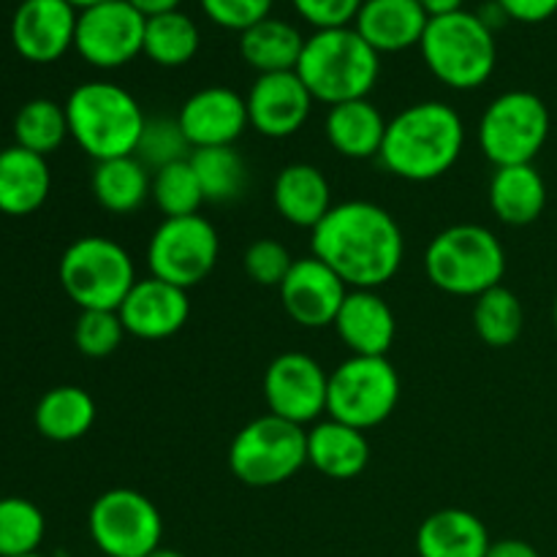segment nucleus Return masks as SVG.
<instances>
[{"label":"nucleus","mask_w":557,"mask_h":557,"mask_svg":"<svg viewBox=\"0 0 557 557\" xmlns=\"http://www.w3.org/2000/svg\"><path fill=\"white\" fill-rule=\"evenodd\" d=\"M310 256L324 261L348 288H381L397 275L406 237L389 210L373 201H343L310 232Z\"/></svg>","instance_id":"obj_1"},{"label":"nucleus","mask_w":557,"mask_h":557,"mask_svg":"<svg viewBox=\"0 0 557 557\" xmlns=\"http://www.w3.org/2000/svg\"><path fill=\"white\" fill-rule=\"evenodd\" d=\"M466 123L446 101H419L397 112L386 125L379 161L408 183L438 180L460 161Z\"/></svg>","instance_id":"obj_2"},{"label":"nucleus","mask_w":557,"mask_h":557,"mask_svg":"<svg viewBox=\"0 0 557 557\" xmlns=\"http://www.w3.org/2000/svg\"><path fill=\"white\" fill-rule=\"evenodd\" d=\"M297 74L315 101L337 107L370 96L381 76V54L354 27L315 30L305 38Z\"/></svg>","instance_id":"obj_3"},{"label":"nucleus","mask_w":557,"mask_h":557,"mask_svg":"<svg viewBox=\"0 0 557 557\" xmlns=\"http://www.w3.org/2000/svg\"><path fill=\"white\" fill-rule=\"evenodd\" d=\"M63 107L71 139L96 163L136 152L147 114L125 87L107 79L82 82Z\"/></svg>","instance_id":"obj_4"},{"label":"nucleus","mask_w":557,"mask_h":557,"mask_svg":"<svg viewBox=\"0 0 557 557\" xmlns=\"http://www.w3.org/2000/svg\"><path fill=\"white\" fill-rule=\"evenodd\" d=\"M419 52L430 74L451 90H476L498 65L495 30L479 16V11L466 9L433 16Z\"/></svg>","instance_id":"obj_5"},{"label":"nucleus","mask_w":557,"mask_h":557,"mask_svg":"<svg viewBox=\"0 0 557 557\" xmlns=\"http://www.w3.org/2000/svg\"><path fill=\"white\" fill-rule=\"evenodd\" d=\"M424 272L441 292L476 299L504 281L506 250L487 226L457 223L435 234L428 245Z\"/></svg>","instance_id":"obj_6"},{"label":"nucleus","mask_w":557,"mask_h":557,"mask_svg":"<svg viewBox=\"0 0 557 557\" xmlns=\"http://www.w3.org/2000/svg\"><path fill=\"white\" fill-rule=\"evenodd\" d=\"M136 281L128 250L109 237L87 234L60 256V286L79 310H117Z\"/></svg>","instance_id":"obj_7"},{"label":"nucleus","mask_w":557,"mask_h":557,"mask_svg":"<svg viewBox=\"0 0 557 557\" xmlns=\"http://www.w3.org/2000/svg\"><path fill=\"white\" fill-rule=\"evenodd\" d=\"M308 466V430L281 417L253 419L228 446V471L248 487H277Z\"/></svg>","instance_id":"obj_8"},{"label":"nucleus","mask_w":557,"mask_h":557,"mask_svg":"<svg viewBox=\"0 0 557 557\" xmlns=\"http://www.w3.org/2000/svg\"><path fill=\"white\" fill-rule=\"evenodd\" d=\"M400 400V375L386 357L351 354L330 373L326 413L362 433L379 428Z\"/></svg>","instance_id":"obj_9"},{"label":"nucleus","mask_w":557,"mask_h":557,"mask_svg":"<svg viewBox=\"0 0 557 557\" xmlns=\"http://www.w3.org/2000/svg\"><path fill=\"white\" fill-rule=\"evenodd\" d=\"M549 128L553 117L536 92L509 90L484 109L479 120V147L495 169L533 163L547 145Z\"/></svg>","instance_id":"obj_10"},{"label":"nucleus","mask_w":557,"mask_h":557,"mask_svg":"<svg viewBox=\"0 0 557 557\" xmlns=\"http://www.w3.org/2000/svg\"><path fill=\"white\" fill-rule=\"evenodd\" d=\"M87 531L107 557H147L161 547L163 520L147 495L117 487L98 495L87 515Z\"/></svg>","instance_id":"obj_11"},{"label":"nucleus","mask_w":557,"mask_h":557,"mask_svg":"<svg viewBox=\"0 0 557 557\" xmlns=\"http://www.w3.org/2000/svg\"><path fill=\"white\" fill-rule=\"evenodd\" d=\"M221 237L205 215L163 218L147 245L150 275L177 288H194L215 270Z\"/></svg>","instance_id":"obj_12"},{"label":"nucleus","mask_w":557,"mask_h":557,"mask_svg":"<svg viewBox=\"0 0 557 557\" xmlns=\"http://www.w3.org/2000/svg\"><path fill=\"white\" fill-rule=\"evenodd\" d=\"M147 16L128 0H107L79 11L74 49L92 69H123L145 52Z\"/></svg>","instance_id":"obj_13"},{"label":"nucleus","mask_w":557,"mask_h":557,"mask_svg":"<svg viewBox=\"0 0 557 557\" xmlns=\"http://www.w3.org/2000/svg\"><path fill=\"white\" fill-rule=\"evenodd\" d=\"M330 373L310 354L286 351L264 373V400L272 417L286 422L315 424L326 413Z\"/></svg>","instance_id":"obj_14"},{"label":"nucleus","mask_w":557,"mask_h":557,"mask_svg":"<svg viewBox=\"0 0 557 557\" xmlns=\"http://www.w3.org/2000/svg\"><path fill=\"white\" fill-rule=\"evenodd\" d=\"M245 103H248L250 128L267 139H288L305 128L315 98L310 96L297 71H281V74L256 76Z\"/></svg>","instance_id":"obj_15"},{"label":"nucleus","mask_w":557,"mask_h":557,"mask_svg":"<svg viewBox=\"0 0 557 557\" xmlns=\"http://www.w3.org/2000/svg\"><path fill=\"white\" fill-rule=\"evenodd\" d=\"M348 292L351 288L324 261L305 256V259H294L286 281L281 283V302L294 324L305 330H321V326L335 324Z\"/></svg>","instance_id":"obj_16"},{"label":"nucleus","mask_w":557,"mask_h":557,"mask_svg":"<svg viewBox=\"0 0 557 557\" xmlns=\"http://www.w3.org/2000/svg\"><path fill=\"white\" fill-rule=\"evenodd\" d=\"M76 20L69 0H22L11 16V44L30 63H54L74 49Z\"/></svg>","instance_id":"obj_17"},{"label":"nucleus","mask_w":557,"mask_h":557,"mask_svg":"<svg viewBox=\"0 0 557 557\" xmlns=\"http://www.w3.org/2000/svg\"><path fill=\"white\" fill-rule=\"evenodd\" d=\"M177 123L190 147H228L250 128L245 96L223 85L201 87L185 98Z\"/></svg>","instance_id":"obj_18"},{"label":"nucleus","mask_w":557,"mask_h":557,"mask_svg":"<svg viewBox=\"0 0 557 557\" xmlns=\"http://www.w3.org/2000/svg\"><path fill=\"white\" fill-rule=\"evenodd\" d=\"M117 313L128 335L139 341H166L188 321L190 299L185 288L150 275L134 283Z\"/></svg>","instance_id":"obj_19"},{"label":"nucleus","mask_w":557,"mask_h":557,"mask_svg":"<svg viewBox=\"0 0 557 557\" xmlns=\"http://www.w3.org/2000/svg\"><path fill=\"white\" fill-rule=\"evenodd\" d=\"M332 326L357 357H386L397 332L389 302L373 288H351Z\"/></svg>","instance_id":"obj_20"},{"label":"nucleus","mask_w":557,"mask_h":557,"mask_svg":"<svg viewBox=\"0 0 557 557\" xmlns=\"http://www.w3.org/2000/svg\"><path fill=\"white\" fill-rule=\"evenodd\" d=\"M428 22L419 0H364L351 27L379 54H395L419 47Z\"/></svg>","instance_id":"obj_21"},{"label":"nucleus","mask_w":557,"mask_h":557,"mask_svg":"<svg viewBox=\"0 0 557 557\" xmlns=\"http://www.w3.org/2000/svg\"><path fill=\"white\" fill-rule=\"evenodd\" d=\"M272 201L283 221L310 232L335 207L330 180L313 163H288L286 169H281L272 185Z\"/></svg>","instance_id":"obj_22"},{"label":"nucleus","mask_w":557,"mask_h":557,"mask_svg":"<svg viewBox=\"0 0 557 557\" xmlns=\"http://www.w3.org/2000/svg\"><path fill=\"white\" fill-rule=\"evenodd\" d=\"M52 190V174L44 156L11 145L0 150V212L11 218L41 210Z\"/></svg>","instance_id":"obj_23"},{"label":"nucleus","mask_w":557,"mask_h":557,"mask_svg":"<svg viewBox=\"0 0 557 557\" xmlns=\"http://www.w3.org/2000/svg\"><path fill=\"white\" fill-rule=\"evenodd\" d=\"M308 462L335 482L357 479L370 462L368 435L337 419L315 422L308 430Z\"/></svg>","instance_id":"obj_24"},{"label":"nucleus","mask_w":557,"mask_h":557,"mask_svg":"<svg viewBox=\"0 0 557 557\" xmlns=\"http://www.w3.org/2000/svg\"><path fill=\"white\" fill-rule=\"evenodd\" d=\"M386 117L370 98L346 101L330 107L326 112V139L332 150L351 161H368L379 158L386 136Z\"/></svg>","instance_id":"obj_25"},{"label":"nucleus","mask_w":557,"mask_h":557,"mask_svg":"<svg viewBox=\"0 0 557 557\" xmlns=\"http://www.w3.org/2000/svg\"><path fill=\"white\" fill-rule=\"evenodd\" d=\"M490 544L487 525L466 509L433 511L417 531L419 557H487Z\"/></svg>","instance_id":"obj_26"},{"label":"nucleus","mask_w":557,"mask_h":557,"mask_svg":"<svg viewBox=\"0 0 557 557\" xmlns=\"http://www.w3.org/2000/svg\"><path fill=\"white\" fill-rule=\"evenodd\" d=\"M490 210L506 226H531L547 207V183L533 163L495 169L490 180Z\"/></svg>","instance_id":"obj_27"},{"label":"nucleus","mask_w":557,"mask_h":557,"mask_svg":"<svg viewBox=\"0 0 557 557\" xmlns=\"http://www.w3.org/2000/svg\"><path fill=\"white\" fill-rule=\"evenodd\" d=\"M305 36L297 25L277 16H267L259 25L239 33V54L256 74H281L297 71L302 58Z\"/></svg>","instance_id":"obj_28"},{"label":"nucleus","mask_w":557,"mask_h":557,"mask_svg":"<svg viewBox=\"0 0 557 557\" xmlns=\"http://www.w3.org/2000/svg\"><path fill=\"white\" fill-rule=\"evenodd\" d=\"M152 174L136 156L98 161L90 188L98 205L114 215H131L150 199Z\"/></svg>","instance_id":"obj_29"},{"label":"nucleus","mask_w":557,"mask_h":557,"mask_svg":"<svg viewBox=\"0 0 557 557\" xmlns=\"http://www.w3.org/2000/svg\"><path fill=\"white\" fill-rule=\"evenodd\" d=\"M33 422L47 441L71 444L90 433L96 422V400L82 386H54L38 400Z\"/></svg>","instance_id":"obj_30"},{"label":"nucleus","mask_w":557,"mask_h":557,"mask_svg":"<svg viewBox=\"0 0 557 557\" xmlns=\"http://www.w3.org/2000/svg\"><path fill=\"white\" fill-rule=\"evenodd\" d=\"M201 33L199 25L185 11H166L147 20L145 27V58L161 69H180L199 54Z\"/></svg>","instance_id":"obj_31"},{"label":"nucleus","mask_w":557,"mask_h":557,"mask_svg":"<svg viewBox=\"0 0 557 557\" xmlns=\"http://www.w3.org/2000/svg\"><path fill=\"white\" fill-rule=\"evenodd\" d=\"M190 166L199 177L205 201L228 205L245 194L248 185V166L237 147H199L190 152Z\"/></svg>","instance_id":"obj_32"},{"label":"nucleus","mask_w":557,"mask_h":557,"mask_svg":"<svg viewBox=\"0 0 557 557\" xmlns=\"http://www.w3.org/2000/svg\"><path fill=\"white\" fill-rule=\"evenodd\" d=\"M525 310L520 297L504 283L479 294L473 305V330L490 348H509L520 341Z\"/></svg>","instance_id":"obj_33"},{"label":"nucleus","mask_w":557,"mask_h":557,"mask_svg":"<svg viewBox=\"0 0 557 557\" xmlns=\"http://www.w3.org/2000/svg\"><path fill=\"white\" fill-rule=\"evenodd\" d=\"M69 117H65L63 103L52 98H33L16 112L14 117V139L25 150L36 156H52L69 139Z\"/></svg>","instance_id":"obj_34"},{"label":"nucleus","mask_w":557,"mask_h":557,"mask_svg":"<svg viewBox=\"0 0 557 557\" xmlns=\"http://www.w3.org/2000/svg\"><path fill=\"white\" fill-rule=\"evenodd\" d=\"M47 533L41 509L27 498H0V557L36 555Z\"/></svg>","instance_id":"obj_35"},{"label":"nucleus","mask_w":557,"mask_h":557,"mask_svg":"<svg viewBox=\"0 0 557 557\" xmlns=\"http://www.w3.org/2000/svg\"><path fill=\"white\" fill-rule=\"evenodd\" d=\"M150 199L163 212V218L199 215V207L205 205V194H201L194 166H190V158L152 172Z\"/></svg>","instance_id":"obj_36"},{"label":"nucleus","mask_w":557,"mask_h":557,"mask_svg":"<svg viewBox=\"0 0 557 557\" xmlns=\"http://www.w3.org/2000/svg\"><path fill=\"white\" fill-rule=\"evenodd\" d=\"M190 152H194V147H190L188 136L180 128L177 117H147L134 156L150 172H156V169L169 166V163L188 161Z\"/></svg>","instance_id":"obj_37"},{"label":"nucleus","mask_w":557,"mask_h":557,"mask_svg":"<svg viewBox=\"0 0 557 557\" xmlns=\"http://www.w3.org/2000/svg\"><path fill=\"white\" fill-rule=\"evenodd\" d=\"M128 335L117 310H82L74 324V346L90 359L114 354Z\"/></svg>","instance_id":"obj_38"},{"label":"nucleus","mask_w":557,"mask_h":557,"mask_svg":"<svg viewBox=\"0 0 557 557\" xmlns=\"http://www.w3.org/2000/svg\"><path fill=\"white\" fill-rule=\"evenodd\" d=\"M292 264V253L277 239H256V243L248 245L243 256L245 275L264 288H281Z\"/></svg>","instance_id":"obj_39"},{"label":"nucleus","mask_w":557,"mask_h":557,"mask_svg":"<svg viewBox=\"0 0 557 557\" xmlns=\"http://www.w3.org/2000/svg\"><path fill=\"white\" fill-rule=\"evenodd\" d=\"M272 3L275 0H199L201 11L212 25L234 33H245L272 16Z\"/></svg>","instance_id":"obj_40"},{"label":"nucleus","mask_w":557,"mask_h":557,"mask_svg":"<svg viewBox=\"0 0 557 557\" xmlns=\"http://www.w3.org/2000/svg\"><path fill=\"white\" fill-rule=\"evenodd\" d=\"M364 0H292L294 11L315 30L351 27Z\"/></svg>","instance_id":"obj_41"},{"label":"nucleus","mask_w":557,"mask_h":557,"mask_svg":"<svg viewBox=\"0 0 557 557\" xmlns=\"http://www.w3.org/2000/svg\"><path fill=\"white\" fill-rule=\"evenodd\" d=\"M504 11L506 20L522 22V25H539L557 14V0H495Z\"/></svg>","instance_id":"obj_42"},{"label":"nucleus","mask_w":557,"mask_h":557,"mask_svg":"<svg viewBox=\"0 0 557 557\" xmlns=\"http://www.w3.org/2000/svg\"><path fill=\"white\" fill-rule=\"evenodd\" d=\"M487 557H542L533 544L522 542V539H500L493 542L487 549Z\"/></svg>","instance_id":"obj_43"},{"label":"nucleus","mask_w":557,"mask_h":557,"mask_svg":"<svg viewBox=\"0 0 557 557\" xmlns=\"http://www.w3.org/2000/svg\"><path fill=\"white\" fill-rule=\"evenodd\" d=\"M128 3L150 20V16L166 14V11H177L183 0H128Z\"/></svg>","instance_id":"obj_44"},{"label":"nucleus","mask_w":557,"mask_h":557,"mask_svg":"<svg viewBox=\"0 0 557 557\" xmlns=\"http://www.w3.org/2000/svg\"><path fill=\"white\" fill-rule=\"evenodd\" d=\"M462 3H466V0H419V5L428 11L430 20H433V16L455 14V11L462 9Z\"/></svg>","instance_id":"obj_45"},{"label":"nucleus","mask_w":557,"mask_h":557,"mask_svg":"<svg viewBox=\"0 0 557 557\" xmlns=\"http://www.w3.org/2000/svg\"><path fill=\"white\" fill-rule=\"evenodd\" d=\"M71 5H74L76 11H82V9H90V5H98V3H107V0H69Z\"/></svg>","instance_id":"obj_46"},{"label":"nucleus","mask_w":557,"mask_h":557,"mask_svg":"<svg viewBox=\"0 0 557 557\" xmlns=\"http://www.w3.org/2000/svg\"><path fill=\"white\" fill-rule=\"evenodd\" d=\"M147 557H185L183 553H177V549H169V547H158L156 553L147 555Z\"/></svg>","instance_id":"obj_47"},{"label":"nucleus","mask_w":557,"mask_h":557,"mask_svg":"<svg viewBox=\"0 0 557 557\" xmlns=\"http://www.w3.org/2000/svg\"><path fill=\"white\" fill-rule=\"evenodd\" d=\"M553 321H555V330H557V297H555V305H553Z\"/></svg>","instance_id":"obj_48"},{"label":"nucleus","mask_w":557,"mask_h":557,"mask_svg":"<svg viewBox=\"0 0 557 557\" xmlns=\"http://www.w3.org/2000/svg\"><path fill=\"white\" fill-rule=\"evenodd\" d=\"M25 557H44V555H38V553H36V555H25Z\"/></svg>","instance_id":"obj_49"}]
</instances>
